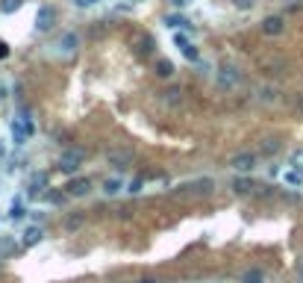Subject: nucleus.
I'll list each match as a JSON object with an SVG mask.
<instances>
[{
	"instance_id": "obj_1",
	"label": "nucleus",
	"mask_w": 303,
	"mask_h": 283,
	"mask_svg": "<svg viewBox=\"0 0 303 283\" xmlns=\"http://www.w3.org/2000/svg\"><path fill=\"white\" fill-rule=\"evenodd\" d=\"M27 136H32V121H29V118H15V121H12V139H15L18 145H24Z\"/></svg>"
},
{
	"instance_id": "obj_2",
	"label": "nucleus",
	"mask_w": 303,
	"mask_h": 283,
	"mask_svg": "<svg viewBox=\"0 0 303 283\" xmlns=\"http://www.w3.org/2000/svg\"><path fill=\"white\" fill-rule=\"evenodd\" d=\"M83 159H85V151H65L62 154V159H59V168H65V171H77L80 165H83Z\"/></svg>"
},
{
	"instance_id": "obj_3",
	"label": "nucleus",
	"mask_w": 303,
	"mask_h": 283,
	"mask_svg": "<svg viewBox=\"0 0 303 283\" xmlns=\"http://www.w3.org/2000/svg\"><path fill=\"white\" fill-rule=\"evenodd\" d=\"M53 21H56V12H53L50 6H41V9H38V15H35V30L47 32V30L53 27Z\"/></svg>"
},
{
	"instance_id": "obj_4",
	"label": "nucleus",
	"mask_w": 303,
	"mask_h": 283,
	"mask_svg": "<svg viewBox=\"0 0 303 283\" xmlns=\"http://www.w3.org/2000/svg\"><path fill=\"white\" fill-rule=\"evenodd\" d=\"M233 168L242 171V174L253 171V168H256V154H236V157H233Z\"/></svg>"
},
{
	"instance_id": "obj_5",
	"label": "nucleus",
	"mask_w": 303,
	"mask_h": 283,
	"mask_svg": "<svg viewBox=\"0 0 303 283\" xmlns=\"http://www.w3.org/2000/svg\"><path fill=\"white\" fill-rule=\"evenodd\" d=\"M41 239H44V230H41L38 224H29V227L24 230V236H21V245H24V248H35Z\"/></svg>"
},
{
	"instance_id": "obj_6",
	"label": "nucleus",
	"mask_w": 303,
	"mask_h": 283,
	"mask_svg": "<svg viewBox=\"0 0 303 283\" xmlns=\"http://www.w3.org/2000/svg\"><path fill=\"white\" fill-rule=\"evenodd\" d=\"M133 159H136V154H133L130 148H115V151L109 154V162H112V165H118V168H124V165H130Z\"/></svg>"
},
{
	"instance_id": "obj_7",
	"label": "nucleus",
	"mask_w": 303,
	"mask_h": 283,
	"mask_svg": "<svg viewBox=\"0 0 303 283\" xmlns=\"http://www.w3.org/2000/svg\"><path fill=\"white\" fill-rule=\"evenodd\" d=\"M283 30H286V21H283L280 15H271V18L262 21V32H265V35H280Z\"/></svg>"
},
{
	"instance_id": "obj_8",
	"label": "nucleus",
	"mask_w": 303,
	"mask_h": 283,
	"mask_svg": "<svg viewBox=\"0 0 303 283\" xmlns=\"http://www.w3.org/2000/svg\"><path fill=\"white\" fill-rule=\"evenodd\" d=\"M65 189H68V195H77V198H80V195H88V189H91V180H88V177H74V180H71Z\"/></svg>"
},
{
	"instance_id": "obj_9",
	"label": "nucleus",
	"mask_w": 303,
	"mask_h": 283,
	"mask_svg": "<svg viewBox=\"0 0 303 283\" xmlns=\"http://www.w3.org/2000/svg\"><path fill=\"white\" fill-rule=\"evenodd\" d=\"M218 83H221V86H227V89H230V86H236V83H239V71H236V68H230V65H224V68L218 71Z\"/></svg>"
},
{
	"instance_id": "obj_10",
	"label": "nucleus",
	"mask_w": 303,
	"mask_h": 283,
	"mask_svg": "<svg viewBox=\"0 0 303 283\" xmlns=\"http://www.w3.org/2000/svg\"><path fill=\"white\" fill-rule=\"evenodd\" d=\"M233 192H236V195L253 192V180H250V177H236V180H233Z\"/></svg>"
},
{
	"instance_id": "obj_11",
	"label": "nucleus",
	"mask_w": 303,
	"mask_h": 283,
	"mask_svg": "<svg viewBox=\"0 0 303 283\" xmlns=\"http://www.w3.org/2000/svg\"><path fill=\"white\" fill-rule=\"evenodd\" d=\"M242 283H265V272L262 269H248L242 275Z\"/></svg>"
},
{
	"instance_id": "obj_12",
	"label": "nucleus",
	"mask_w": 303,
	"mask_h": 283,
	"mask_svg": "<svg viewBox=\"0 0 303 283\" xmlns=\"http://www.w3.org/2000/svg\"><path fill=\"white\" fill-rule=\"evenodd\" d=\"M177 44H180V50L186 53V59H192V62H197V50L186 41V35H177Z\"/></svg>"
},
{
	"instance_id": "obj_13",
	"label": "nucleus",
	"mask_w": 303,
	"mask_h": 283,
	"mask_svg": "<svg viewBox=\"0 0 303 283\" xmlns=\"http://www.w3.org/2000/svg\"><path fill=\"white\" fill-rule=\"evenodd\" d=\"M121 189H124V180H118V177H112V180L103 183V192H106V195H118Z\"/></svg>"
},
{
	"instance_id": "obj_14",
	"label": "nucleus",
	"mask_w": 303,
	"mask_h": 283,
	"mask_svg": "<svg viewBox=\"0 0 303 283\" xmlns=\"http://www.w3.org/2000/svg\"><path fill=\"white\" fill-rule=\"evenodd\" d=\"M209 186H212V180H206V177H203V180H194V183H186L183 189H186V192H206Z\"/></svg>"
},
{
	"instance_id": "obj_15",
	"label": "nucleus",
	"mask_w": 303,
	"mask_h": 283,
	"mask_svg": "<svg viewBox=\"0 0 303 283\" xmlns=\"http://www.w3.org/2000/svg\"><path fill=\"white\" fill-rule=\"evenodd\" d=\"M24 6V0H0V12L3 15H12V12H18Z\"/></svg>"
},
{
	"instance_id": "obj_16",
	"label": "nucleus",
	"mask_w": 303,
	"mask_h": 283,
	"mask_svg": "<svg viewBox=\"0 0 303 283\" xmlns=\"http://www.w3.org/2000/svg\"><path fill=\"white\" fill-rule=\"evenodd\" d=\"M136 50H138L141 56H150V53H153V38H150V35L138 38V47H136Z\"/></svg>"
},
{
	"instance_id": "obj_17",
	"label": "nucleus",
	"mask_w": 303,
	"mask_h": 283,
	"mask_svg": "<svg viewBox=\"0 0 303 283\" xmlns=\"http://www.w3.org/2000/svg\"><path fill=\"white\" fill-rule=\"evenodd\" d=\"M156 74H159V77H171V74H174V62L159 59V62H156Z\"/></svg>"
},
{
	"instance_id": "obj_18",
	"label": "nucleus",
	"mask_w": 303,
	"mask_h": 283,
	"mask_svg": "<svg viewBox=\"0 0 303 283\" xmlns=\"http://www.w3.org/2000/svg\"><path fill=\"white\" fill-rule=\"evenodd\" d=\"M77 44H80V38H77V35H74V32H68V35H65V38H62V44H59V47H62V50H65V53H68V50H74V47H77Z\"/></svg>"
},
{
	"instance_id": "obj_19",
	"label": "nucleus",
	"mask_w": 303,
	"mask_h": 283,
	"mask_svg": "<svg viewBox=\"0 0 303 283\" xmlns=\"http://www.w3.org/2000/svg\"><path fill=\"white\" fill-rule=\"evenodd\" d=\"M162 94H165V100H168V103H174V106H177L183 92H180V89H168V92H162Z\"/></svg>"
},
{
	"instance_id": "obj_20",
	"label": "nucleus",
	"mask_w": 303,
	"mask_h": 283,
	"mask_svg": "<svg viewBox=\"0 0 303 283\" xmlns=\"http://www.w3.org/2000/svg\"><path fill=\"white\" fill-rule=\"evenodd\" d=\"M277 151H280V142H277V139H268V142L262 145V154H268V157L277 154Z\"/></svg>"
},
{
	"instance_id": "obj_21",
	"label": "nucleus",
	"mask_w": 303,
	"mask_h": 283,
	"mask_svg": "<svg viewBox=\"0 0 303 283\" xmlns=\"http://www.w3.org/2000/svg\"><path fill=\"white\" fill-rule=\"evenodd\" d=\"M44 201H47V204H65V195H62V192H47Z\"/></svg>"
},
{
	"instance_id": "obj_22",
	"label": "nucleus",
	"mask_w": 303,
	"mask_h": 283,
	"mask_svg": "<svg viewBox=\"0 0 303 283\" xmlns=\"http://www.w3.org/2000/svg\"><path fill=\"white\" fill-rule=\"evenodd\" d=\"M80 224H83V216H68V219H65V227H68V230H77Z\"/></svg>"
},
{
	"instance_id": "obj_23",
	"label": "nucleus",
	"mask_w": 303,
	"mask_h": 283,
	"mask_svg": "<svg viewBox=\"0 0 303 283\" xmlns=\"http://www.w3.org/2000/svg\"><path fill=\"white\" fill-rule=\"evenodd\" d=\"M165 24H171V27H186V18H183V15H168Z\"/></svg>"
},
{
	"instance_id": "obj_24",
	"label": "nucleus",
	"mask_w": 303,
	"mask_h": 283,
	"mask_svg": "<svg viewBox=\"0 0 303 283\" xmlns=\"http://www.w3.org/2000/svg\"><path fill=\"white\" fill-rule=\"evenodd\" d=\"M141 186H144V180H141V177H136V180L130 183V192L136 195V192H141Z\"/></svg>"
},
{
	"instance_id": "obj_25",
	"label": "nucleus",
	"mask_w": 303,
	"mask_h": 283,
	"mask_svg": "<svg viewBox=\"0 0 303 283\" xmlns=\"http://www.w3.org/2000/svg\"><path fill=\"white\" fill-rule=\"evenodd\" d=\"M303 177L301 174H298V171H289V174H286V183H292V186H295V183H301Z\"/></svg>"
},
{
	"instance_id": "obj_26",
	"label": "nucleus",
	"mask_w": 303,
	"mask_h": 283,
	"mask_svg": "<svg viewBox=\"0 0 303 283\" xmlns=\"http://www.w3.org/2000/svg\"><path fill=\"white\" fill-rule=\"evenodd\" d=\"M97 0H74V6H80V9H88V6H94Z\"/></svg>"
},
{
	"instance_id": "obj_27",
	"label": "nucleus",
	"mask_w": 303,
	"mask_h": 283,
	"mask_svg": "<svg viewBox=\"0 0 303 283\" xmlns=\"http://www.w3.org/2000/svg\"><path fill=\"white\" fill-rule=\"evenodd\" d=\"M9 56V44L6 41H0V59H6Z\"/></svg>"
},
{
	"instance_id": "obj_28",
	"label": "nucleus",
	"mask_w": 303,
	"mask_h": 283,
	"mask_svg": "<svg viewBox=\"0 0 303 283\" xmlns=\"http://www.w3.org/2000/svg\"><path fill=\"white\" fill-rule=\"evenodd\" d=\"M236 6H242V9H248V6H253V0H236Z\"/></svg>"
},
{
	"instance_id": "obj_29",
	"label": "nucleus",
	"mask_w": 303,
	"mask_h": 283,
	"mask_svg": "<svg viewBox=\"0 0 303 283\" xmlns=\"http://www.w3.org/2000/svg\"><path fill=\"white\" fill-rule=\"evenodd\" d=\"M3 94H6V86H3V83H0V97H3Z\"/></svg>"
},
{
	"instance_id": "obj_30",
	"label": "nucleus",
	"mask_w": 303,
	"mask_h": 283,
	"mask_svg": "<svg viewBox=\"0 0 303 283\" xmlns=\"http://www.w3.org/2000/svg\"><path fill=\"white\" fill-rule=\"evenodd\" d=\"M138 283H156V281H153V278H144V281H138Z\"/></svg>"
},
{
	"instance_id": "obj_31",
	"label": "nucleus",
	"mask_w": 303,
	"mask_h": 283,
	"mask_svg": "<svg viewBox=\"0 0 303 283\" xmlns=\"http://www.w3.org/2000/svg\"><path fill=\"white\" fill-rule=\"evenodd\" d=\"M298 272H301V281H303V263H301V269H298Z\"/></svg>"
}]
</instances>
